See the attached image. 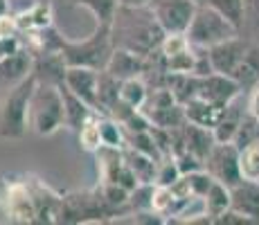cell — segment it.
Listing matches in <instances>:
<instances>
[{
	"instance_id": "obj_24",
	"label": "cell",
	"mask_w": 259,
	"mask_h": 225,
	"mask_svg": "<svg viewBox=\"0 0 259 225\" xmlns=\"http://www.w3.org/2000/svg\"><path fill=\"white\" fill-rule=\"evenodd\" d=\"M79 144H81L83 151L95 153L99 147H102V133H99V115L95 113L91 119H86L81 128H79Z\"/></svg>"
},
{
	"instance_id": "obj_22",
	"label": "cell",
	"mask_w": 259,
	"mask_h": 225,
	"mask_svg": "<svg viewBox=\"0 0 259 225\" xmlns=\"http://www.w3.org/2000/svg\"><path fill=\"white\" fill-rule=\"evenodd\" d=\"M239 167H241V176L246 180L259 183V135L243 149H239Z\"/></svg>"
},
{
	"instance_id": "obj_25",
	"label": "cell",
	"mask_w": 259,
	"mask_h": 225,
	"mask_svg": "<svg viewBox=\"0 0 259 225\" xmlns=\"http://www.w3.org/2000/svg\"><path fill=\"white\" fill-rule=\"evenodd\" d=\"M248 32V41L259 43V0H246V18H243L241 34Z\"/></svg>"
},
{
	"instance_id": "obj_31",
	"label": "cell",
	"mask_w": 259,
	"mask_h": 225,
	"mask_svg": "<svg viewBox=\"0 0 259 225\" xmlns=\"http://www.w3.org/2000/svg\"><path fill=\"white\" fill-rule=\"evenodd\" d=\"M196 3H198V5H201V3H205V0H196Z\"/></svg>"
},
{
	"instance_id": "obj_10",
	"label": "cell",
	"mask_w": 259,
	"mask_h": 225,
	"mask_svg": "<svg viewBox=\"0 0 259 225\" xmlns=\"http://www.w3.org/2000/svg\"><path fill=\"white\" fill-rule=\"evenodd\" d=\"M68 88L72 90L77 97H81L88 106H93L99 113V97H97V86H99V70L93 68H77L68 66L66 79H63Z\"/></svg>"
},
{
	"instance_id": "obj_27",
	"label": "cell",
	"mask_w": 259,
	"mask_h": 225,
	"mask_svg": "<svg viewBox=\"0 0 259 225\" xmlns=\"http://www.w3.org/2000/svg\"><path fill=\"white\" fill-rule=\"evenodd\" d=\"M259 135V119L255 117V115H250V113H246V117H243V122H241V126H239V131L235 135V147L237 149H243L248 142H252Z\"/></svg>"
},
{
	"instance_id": "obj_20",
	"label": "cell",
	"mask_w": 259,
	"mask_h": 225,
	"mask_svg": "<svg viewBox=\"0 0 259 225\" xmlns=\"http://www.w3.org/2000/svg\"><path fill=\"white\" fill-rule=\"evenodd\" d=\"M99 133H102V147L124 149V144H126V128L111 115L99 117Z\"/></svg>"
},
{
	"instance_id": "obj_18",
	"label": "cell",
	"mask_w": 259,
	"mask_h": 225,
	"mask_svg": "<svg viewBox=\"0 0 259 225\" xmlns=\"http://www.w3.org/2000/svg\"><path fill=\"white\" fill-rule=\"evenodd\" d=\"M203 203H205V214L217 223V218L221 216L223 212L230 209V187L219 180H214L212 187L207 189V194L203 196Z\"/></svg>"
},
{
	"instance_id": "obj_29",
	"label": "cell",
	"mask_w": 259,
	"mask_h": 225,
	"mask_svg": "<svg viewBox=\"0 0 259 225\" xmlns=\"http://www.w3.org/2000/svg\"><path fill=\"white\" fill-rule=\"evenodd\" d=\"M122 7H142V5H149V0H117Z\"/></svg>"
},
{
	"instance_id": "obj_1",
	"label": "cell",
	"mask_w": 259,
	"mask_h": 225,
	"mask_svg": "<svg viewBox=\"0 0 259 225\" xmlns=\"http://www.w3.org/2000/svg\"><path fill=\"white\" fill-rule=\"evenodd\" d=\"M111 36L115 48L131 50L142 57H151L160 50L167 32L156 21L149 5H142V7H122L119 5L111 23Z\"/></svg>"
},
{
	"instance_id": "obj_26",
	"label": "cell",
	"mask_w": 259,
	"mask_h": 225,
	"mask_svg": "<svg viewBox=\"0 0 259 225\" xmlns=\"http://www.w3.org/2000/svg\"><path fill=\"white\" fill-rule=\"evenodd\" d=\"M181 178V169H178L174 156H165L158 162V173H156V185H162V187H171L176 180Z\"/></svg>"
},
{
	"instance_id": "obj_4",
	"label": "cell",
	"mask_w": 259,
	"mask_h": 225,
	"mask_svg": "<svg viewBox=\"0 0 259 225\" xmlns=\"http://www.w3.org/2000/svg\"><path fill=\"white\" fill-rule=\"evenodd\" d=\"M66 126L61 88L52 83H36L29 99V128L36 135H52Z\"/></svg>"
},
{
	"instance_id": "obj_9",
	"label": "cell",
	"mask_w": 259,
	"mask_h": 225,
	"mask_svg": "<svg viewBox=\"0 0 259 225\" xmlns=\"http://www.w3.org/2000/svg\"><path fill=\"white\" fill-rule=\"evenodd\" d=\"M248 45H250V41H248V38H243V34H239V36H235V38H228V41H223V43L212 45V48H210V57H212L214 72L232 77L235 68L239 66V61L243 59V54H246Z\"/></svg>"
},
{
	"instance_id": "obj_7",
	"label": "cell",
	"mask_w": 259,
	"mask_h": 225,
	"mask_svg": "<svg viewBox=\"0 0 259 225\" xmlns=\"http://www.w3.org/2000/svg\"><path fill=\"white\" fill-rule=\"evenodd\" d=\"M205 169L219 183L228 185V187L237 185L243 176H241V167H239V149L235 147V142L214 144V149L205 160Z\"/></svg>"
},
{
	"instance_id": "obj_13",
	"label": "cell",
	"mask_w": 259,
	"mask_h": 225,
	"mask_svg": "<svg viewBox=\"0 0 259 225\" xmlns=\"http://www.w3.org/2000/svg\"><path fill=\"white\" fill-rule=\"evenodd\" d=\"M147 63H149V59L142 57V54H136V52H131V50L115 48L106 70L113 77L124 81V79H131V77H142V74L147 72Z\"/></svg>"
},
{
	"instance_id": "obj_5",
	"label": "cell",
	"mask_w": 259,
	"mask_h": 225,
	"mask_svg": "<svg viewBox=\"0 0 259 225\" xmlns=\"http://www.w3.org/2000/svg\"><path fill=\"white\" fill-rule=\"evenodd\" d=\"M241 32L226 16H221L207 3H201L196 7V12H194V18L189 23L185 36L196 48H212V45L223 43L228 38H235Z\"/></svg>"
},
{
	"instance_id": "obj_17",
	"label": "cell",
	"mask_w": 259,
	"mask_h": 225,
	"mask_svg": "<svg viewBox=\"0 0 259 225\" xmlns=\"http://www.w3.org/2000/svg\"><path fill=\"white\" fill-rule=\"evenodd\" d=\"M124 160H126L128 169H131V173L136 176L138 183H153L156 185V173H158V162L160 160L147 156V153L142 151H136V149L131 147H124Z\"/></svg>"
},
{
	"instance_id": "obj_28",
	"label": "cell",
	"mask_w": 259,
	"mask_h": 225,
	"mask_svg": "<svg viewBox=\"0 0 259 225\" xmlns=\"http://www.w3.org/2000/svg\"><path fill=\"white\" fill-rule=\"evenodd\" d=\"M248 113L255 115L259 119V81L250 88V97H248Z\"/></svg>"
},
{
	"instance_id": "obj_12",
	"label": "cell",
	"mask_w": 259,
	"mask_h": 225,
	"mask_svg": "<svg viewBox=\"0 0 259 225\" xmlns=\"http://www.w3.org/2000/svg\"><path fill=\"white\" fill-rule=\"evenodd\" d=\"M230 209L246 216L250 223H259V183L241 178L230 187Z\"/></svg>"
},
{
	"instance_id": "obj_21",
	"label": "cell",
	"mask_w": 259,
	"mask_h": 225,
	"mask_svg": "<svg viewBox=\"0 0 259 225\" xmlns=\"http://www.w3.org/2000/svg\"><path fill=\"white\" fill-rule=\"evenodd\" d=\"M147 95H149V86L144 83L142 77L124 79L122 88H119V99L124 104H128L131 108H142V104L147 102Z\"/></svg>"
},
{
	"instance_id": "obj_14",
	"label": "cell",
	"mask_w": 259,
	"mask_h": 225,
	"mask_svg": "<svg viewBox=\"0 0 259 225\" xmlns=\"http://www.w3.org/2000/svg\"><path fill=\"white\" fill-rule=\"evenodd\" d=\"M239 97H241V95H239ZM239 97H235L230 104H226V106H223L221 117H219L217 126L212 128L217 142H232V140H235V135H237V131H239V126H241L243 117H246L248 104H246V106H241V104H239Z\"/></svg>"
},
{
	"instance_id": "obj_11",
	"label": "cell",
	"mask_w": 259,
	"mask_h": 225,
	"mask_svg": "<svg viewBox=\"0 0 259 225\" xmlns=\"http://www.w3.org/2000/svg\"><path fill=\"white\" fill-rule=\"evenodd\" d=\"M34 68V54L25 48H18L16 52L0 59V88L9 90L12 86L21 83L32 74Z\"/></svg>"
},
{
	"instance_id": "obj_15",
	"label": "cell",
	"mask_w": 259,
	"mask_h": 225,
	"mask_svg": "<svg viewBox=\"0 0 259 225\" xmlns=\"http://www.w3.org/2000/svg\"><path fill=\"white\" fill-rule=\"evenodd\" d=\"M61 97H63V113H66V126L72 128V131H79V128L86 124V119H91L95 113L93 106H88L81 97L72 93L66 83H61Z\"/></svg>"
},
{
	"instance_id": "obj_6",
	"label": "cell",
	"mask_w": 259,
	"mask_h": 225,
	"mask_svg": "<svg viewBox=\"0 0 259 225\" xmlns=\"http://www.w3.org/2000/svg\"><path fill=\"white\" fill-rule=\"evenodd\" d=\"M196 7V0H149V9L167 34H185Z\"/></svg>"
},
{
	"instance_id": "obj_19",
	"label": "cell",
	"mask_w": 259,
	"mask_h": 225,
	"mask_svg": "<svg viewBox=\"0 0 259 225\" xmlns=\"http://www.w3.org/2000/svg\"><path fill=\"white\" fill-rule=\"evenodd\" d=\"M72 5L86 7L93 14L95 25H106V27H111L113 18H115V14L119 9L117 0H72Z\"/></svg>"
},
{
	"instance_id": "obj_16",
	"label": "cell",
	"mask_w": 259,
	"mask_h": 225,
	"mask_svg": "<svg viewBox=\"0 0 259 225\" xmlns=\"http://www.w3.org/2000/svg\"><path fill=\"white\" fill-rule=\"evenodd\" d=\"M183 108H185L187 122L198 124V126H205V128H210V131L217 126L219 117H221V111H223V106H217V104L207 102V99L198 97V95L183 104Z\"/></svg>"
},
{
	"instance_id": "obj_2",
	"label": "cell",
	"mask_w": 259,
	"mask_h": 225,
	"mask_svg": "<svg viewBox=\"0 0 259 225\" xmlns=\"http://www.w3.org/2000/svg\"><path fill=\"white\" fill-rule=\"evenodd\" d=\"M113 50H115V43L111 36V27H106V25H95L93 34L83 41H68L63 36L59 41V52L68 66L93 68L99 72L106 70L113 57Z\"/></svg>"
},
{
	"instance_id": "obj_30",
	"label": "cell",
	"mask_w": 259,
	"mask_h": 225,
	"mask_svg": "<svg viewBox=\"0 0 259 225\" xmlns=\"http://www.w3.org/2000/svg\"><path fill=\"white\" fill-rule=\"evenodd\" d=\"M9 14V0H0V18Z\"/></svg>"
},
{
	"instance_id": "obj_23",
	"label": "cell",
	"mask_w": 259,
	"mask_h": 225,
	"mask_svg": "<svg viewBox=\"0 0 259 225\" xmlns=\"http://www.w3.org/2000/svg\"><path fill=\"white\" fill-rule=\"evenodd\" d=\"M205 3L217 9L221 16H226L241 32L243 18H246V0H205Z\"/></svg>"
},
{
	"instance_id": "obj_3",
	"label": "cell",
	"mask_w": 259,
	"mask_h": 225,
	"mask_svg": "<svg viewBox=\"0 0 259 225\" xmlns=\"http://www.w3.org/2000/svg\"><path fill=\"white\" fill-rule=\"evenodd\" d=\"M34 72L21 83L12 86L0 102V138L21 140L29 131V99L36 88Z\"/></svg>"
},
{
	"instance_id": "obj_8",
	"label": "cell",
	"mask_w": 259,
	"mask_h": 225,
	"mask_svg": "<svg viewBox=\"0 0 259 225\" xmlns=\"http://www.w3.org/2000/svg\"><path fill=\"white\" fill-rule=\"evenodd\" d=\"M241 93L243 88L228 74L214 72L210 77H198V97L207 99V102L217 104V106H226Z\"/></svg>"
}]
</instances>
